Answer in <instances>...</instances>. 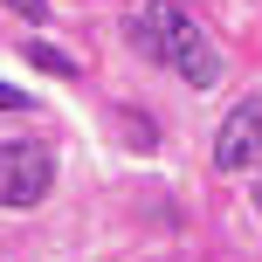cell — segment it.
Wrapping results in <instances>:
<instances>
[{"label":"cell","instance_id":"obj_1","mask_svg":"<svg viewBox=\"0 0 262 262\" xmlns=\"http://www.w3.org/2000/svg\"><path fill=\"white\" fill-rule=\"evenodd\" d=\"M131 41H138V55L166 62L172 76L193 83V90H214V83H221V49H214L207 28H200L193 14H180L172 0H145V7L131 14Z\"/></svg>","mask_w":262,"mask_h":262},{"label":"cell","instance_id":"obj_2","mask_svg":"<svg viewBox=\"0 0 262 262\" xmlns=\"http://www.w3.org/2000/svg\"><path fill=\"white\" fill-rule=\"evenodd\" d=\"M55 186V145L49 138H7L0 145V207H35Z\"/></svg>","mask_w":262,"mask_h":262},{"label":"cell","instance_id":"obj_3","mask_svg":"<svg viewBox=\"0 0 262 262\" xmlns=\"http://www.w3.org/2000/svg\"><path fill=\"white\" fill-rule=\"evenodd\" d=\"M262 159V97H242L214 131V166L221 172H249Z\"/></svg>","mask_w":262,"mask_h":262},{"label":"cell","instance_id":"obj_4","mask_svg":"<svg viewBox=\"0 0 262 262\" xmlns=\"http://www.w3.org/2000/svg\"><path fill=\"white\" fill-rule=\"evenodd\" d=\"M28 62H35V69H49V76H76V62H69L62 49H49V41H28Z\"/></svg>","mask_w":262,"mask_h":262},{"label":"cell","instance_id":"obj_5","mask_svg":"<svg viewBox=\"0 0 262 262\" xmlns=\"http://www.w3.org/2000/svg\"><path fill=\"white\" fill-rule=\"evenodd\" d=\"M0 7H14V14H21V21H35V28L49 21V0H0Z\"/></svg>","mask_w":262,"mask_h":262},{"label":"cell","instance_id":"obj_6","mask_svg":"<svg viewBox=\"0 0 262 262\" xmlns=\"http://www.w3.org/2000/svg\"><path fill=\"white\" fill-rule=\"evenodd\" d=\"M0 111H28V90H7L0 83Z\"/></svg>","mask_w":262,"mask_h":262},{"label":"cell","instance_id":"obj_7","mask_svg":"<svg viewBox=\"0 0 262 262\" xmlns=\"http://www.w3.org/2000/svg\"><path fill=\"white\" fill-rule=\"evenodd\" d=\"M255 207H262V159H255Z\"/></svg>","mask_w":262,"mask_h":262}]
</instances>
